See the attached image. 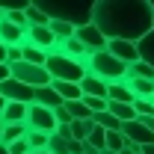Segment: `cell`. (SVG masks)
Returning a JSON list of instances; mask_svg holds the SVG:
<instances>
[{
    "mask_svg": "<svg viewBox=\"0 0 154 154\" xmlns=\"http://www.w3.org/2000/svg\"><path fill=\"white\" fill-rule=\"evenodd\" d=\"M27 107H30V104L6 101V110H3V116H0V122H3V125H24V119H27Z\"/></svg>",
    "mask_w": 154,
    "mask_h": 154,
    "instance_id": "cell-15",
    "label": "cell"
},
{
    "mask_svg": "<svg viewBox=\"0 0 154 154\" xmlns=\"http://www.w3.org/2000/svg\"><path fill=\"white\" fill-rule=\"evenodd\" d=\"M3 110H6V98L0 95V116H3Z\"/></svg>",
    "mask_w": 154,
    "mask_h": 154,
    "instance_id": "cell-39",
    "label": "cell"
},
{
    "mask_svg": "<svg viewBox=\"0 0 154 154\" xmlns=\"http://www.w3.org/2000/svg\"><path fill=\"white\" fill-rule=\"evenodd\" d=\"M33 104H38V107H48V110H57V107H62V101H59V95L51 89V83H48V86H38V89H33Z\"/></svg>",
    "mask_w": 154,
    "mask_h": 154,
    "instance_id": "cell-14",
    "label": "cell"
},
{
    "mask_svg": "<svg viewBox=\"0 0 154 154\" xmlns=\"http://www.w3.org/2000/svg\"><path fill=\"white\" fill-rule=\"evenodd\" d=\"M51 89L59 95L62 104H68V101H80V98H83V92H80L77 83H59V80H51Z\"/></svg>",
    "mask_w": 154,
    "mask_h": 154,
    "instance_id": "cell-16",
    "label": "cell"
},
{
    "mask_svg": "<svg viewBox=\"0 0 154 154\" xmlns=\"http://www.w3.org/2000/svg\"><path fill=\"white\" fill-rule=\"evenodd\" d=\"M24 128H27V131H38V134H54V131H57L54 110L38 107V104H30V107H27V119H24Z\"/></svg>",
    "mask_w": 154,
    "mask_h": 154,
    "instance_id": "cell-6",
    "label": "cell"
},
{
    "mask_svg": "<svg viewBox=\"0 0 154 154\" xmlns=\"http://www.w3.org/2000/svg\"><path fill=\"white\" fill-rule=\"evenodd\" d=\"M48 154H68V139L51 134V139H48Z\"/></svg>",
    "mask_w": 154,
    "mask_h": 154,
    "instance_id": "cell-30",
    "label": "cell"
},
{
    "mask_svg": "<svg viewBox=\"0 0 154 154\" xmlns=\"http://www.w3.org/2000/svg\"><path fill=\"white\" fill-rule=\"evenodd\" d=\"M0 95L6 101H15V104H33V89L18 83V80H12V77L0 83Z\"/></svg>",
    "mask_w": 154,
    "mask_h": 154,
    "instance_id": "cell-10",
    "label": "cell"
},
{
    "mask_svg": "<svg viewBox=\"0 0 154 154\" xmlns=\"http://www.w3.org/2000/svg\"><path fill=\"white\" fill-rule=\"evenodd\" d=\"M92 125L104 128V131H119V128H122V125H119V122H116V119L107 113V110H104V113H95V116H92Z\"/></svg>",
    "mask_w": 154,
    "mask_h": 154,
    "instance_id": "cell-28",
    "label": "cell"
},
{
    "mask_svg": "<svg viewBox=\"0 0 154 154\" xmlns=\"http://www.w3.org/2000/svg\"><path fill=\"white\" fill-rule=\"evenodd\" d=\"M151 9H154V0H151Z\"/></svg>",
    "mask_w": 154,
    "mask_h": 154,
    "instance_id": "cell-45",
    "label": "cell"
},
{
    "mask_svg": "<svg viewBox=\"0 0 154 154\" xmlns=\"http://www.w3.org/2000/svg\"><path fill=\"white\" fill-rule=\"evenodd\" d=\"M98 154H113V151H98Z\"/></svg>",
    "mask_w": 154,
    "mask_h": 154,
    "instance_id": "cell-43",
    "label": "cell"
},
{
    "mask_svg": "<svg viewBox=\"0 0 154 154\" xmlns=\"http://www.w3.org/2000/svg\"><path fill=\"white\" fill-rule=\"evenodd\" d=\"M0 154H9V151H6V145H0Z\"/></svg>",
    "mask_w": 154,
    "mask_h": 154,
    "instance_id": "cell-40",
    "label": "cell"
},
{
    "mask_svg": "<svg viewBox=\"0 0 154 154\" xmlns=\"http://www.w3.org/2000/svg\"><path fill=\"white\" fill-rule=\"evenodd\" d=\"M45 59H48L45 51L30 48V45H21V62H30V65H42V68H45Z\"/></svg>",
    "mask_w": 154,
    "mask_h": 154,
    "instance_id": "cell-22",
    "label": "cell"
},
{
    "mask_svg": "<svg viewBox=\"0 0 154 154\" xmlns=\"http://www.w3.org/2000/svg\"><path fill=\"white\" fill-rule=\"evenodd\" d=\"M0 18H3V3H0Z\"/></svg>",
    "mask_w": 154,
    "mask_h": 154,
    "instance_id": "cell-42",
    "label": "cell"
},
{
    "mask_svg": "<svg viewBox=\"0 0 154 154\" xmlns=\"http://www.w3.org/2000/svg\"><path fill=\"white\" fill-rule=\"evenodd\" d=\"M134 77H139V80H154V71L145 65V62H139V59H136L134 65H128V74H125V80H134Z\"/></svg>",
    "mask_w": 154,
    "mask_h": 154,
    "instance_id": "cell-25",
    "label": "cell"
},
{
    "mask_svg": "<svg viewBox=\"0 0 154 154\" xmlns=\"http://www.w3.org/2000/svg\"><path fill=\"white\" fill-rule=\"evenodd\" d=\"M0 45H6V48L24 45V30L15 27V24H9L6 18H0Z\"/></svg>",
    "mask_w": 154,
    "mask_h": 154,
    "instance_id": "cell-13",
    "label": "cell"
},
{
    "mask_svg": "<svg viewBox=\"0 0 154 154\" xmlns=\"http://www.w3.org/2000/svg\"><path fill=\"white\" fill-rule=\"evenodd\" d=\"M125 83L134 92V98H145V101L154 98V80H139V77H134V80H125Z\"/></svg>",
    "mask_w": 154,
    "mask_h": 154,
    "instance_id": "cell-20",
    "label": "cell"
},
{
    "mask_svg": "<svg viewBox=\"0 0 154 154\" xmlns=\"http://www.w3.org/2000/svg\"><path fill=\"white\" fill-rule=\"evenodd\" d=\"M68 131H71V139H74V142H86V136L92 131V119H89V122H71Z\"/></svg>",
    "mask_w": 154,
    "mask_h": 154,
    "instance_id": "cell-27",
    "label": "cell"
},
{
    "mask_svg": "<svg viewBox=\"0 0 154 154\" xmlns=\"http://www.w3.org/2000/svg\"><path fill=\"white\" fill-rule=\"evenodd\" d=\"M119 134L125 136V142H131V145H139V148H142V145H151V142H154V134L145 128V125H142V122H139V119H136V122H125V125L119 128Z\"/></svg>",
    "mask_w": 154,
    "mask_h": 154,
    "instance_id": "cell-7",
    "label": "cell"
},
{
    "mask_svg": "<svg viewBox=\"0 0 154 154\" xmlns=\"http://www.w3.org/2000/svg\"><path fill=\"white\" fill-rule=\"evenodd\" d=\"M92 24L107 42H139L154 30L151 0H98L92 3Z\"/></svg>",
    "mask_w": 154,
    "mask_h": 154,
    "instance_id": "cell-1",
    "label": "cell"
},
{
    "mask_svg": "<svg viewBox=\"0 0 154 154\" xmlns=\"http://www.w3.org/2000/svg\"><path fill=\"white\" fill-rule=\"evenodd\" d=\"M136 54H139V62H145V65L154 71V30L136 42Z\"/></svg>",
    "mask_w": 154,
    "mask_h": 154,
    "instance_id": "cell-17",
    "label": "cell"
},
{
    "mask_svg": "<svg viewBox=\"0 0 154 154\" xmlns=\"http://www.w3.org/2000/svg\"><path fill=\"white\" fill-rule=\"evenodd\" d=\"M80 101L86 104V110H89L92 116H95V113H104V110H107V101H104V98H80Z\"/></svg>",
    "mask_w": 154,
    "mask_h": 154,
    "instance_id": "cell-31",
    "label": "cell"
},
{
    "mask_svg": "<svg viewBox=\"0 0 154 154\" xmlns=\"http://www.w3.org/2000/svg\"><path fill=\"white\" fill-rule=\"evenodd\" d=\"M6 65H9V62H6ZM9 77L18 80V83H24V86H30V89H38V86H48V83H51L48 71H45L42 65H30V62H15V65H9Z\"/></svg>",
    "mask_w": 154,
    "mask_h": 154,
    "instance_id": "cell-5",
    "label": "cell"
},
{
    "mask_svg": "<svg viewBox=\"0 0 154 154\" xmlns=\"http://www.w3.org/2000/svg\"><path fill=\"white\" fill-rule=\"evenodd\" d=\"M6 151H9V154H30L27 136H24V139H18V142H12V145H6Z\"/></svg>",
    "mask_w": 154,
    "mask_h": 154,
    "instance_id": "cell-32",
    "label": "cell"
},
{
    "mask_svg": "<svg viewBox=\"0 0 154 154\" xmlns=\"http://www.w3.org/2000/svg\"><path fill=\"white\" fill-rule=\"evenodd\" d=\"M0 62H6V45H0Z\"/></svg>",
    "mask_w": 154,
    "mask_h": 154,
    "instance_id": "cell-38",
    "label": "cell"
},
{
    "mask_svg": "<svg viewBox=\"0 0 154 154\" xmlns=\"http://www.w3.org/2000/svg\"><path fill=\"white\" fill-rule=\"evenodd\" d=\"M86 74L101 77L104 83H119V80H125V74H128V65L119 62L116 57H110L107 51H95V54L86 57Z\"/></svg>",
    "mask_w": 154,
    "mask_h": 154,
    "instance_id": "cell-4",
    "label": "cell"
},
{
    "mask_svg": "<svg viewBox=\"0 0 154 154\" xmlns=\"http://www.w3.org/2000/svg\"><path fill=\"white\" fill-rule=\"evenodd\" d=\"M6 62H9V65L21 62V45H12V48H6Z\"/></svg>",
    "mask_w": 154,
    "mask_h": 154,
    "instance_id": "cell-33",
    "label": "cell"
},
{
    "mask_svg": "<svg viewBox=\"0 0 154 154\" xmlns=\"http://www.w3.org/2000/svg\"><path fill=\"white\" fill-rule=\"evenodd\" d=\"M48 139H51V134L27 131V145H30V151H48Z\"/></svg>",
    "mask_w": 154,
    "mask_h": 154,
    "instance_id": "cell-26",
    "label": "cell"
},
{
    "mask_svg": "<svg viewBox=\"0 0 154 154\" xmlns=\"http://www.w3.org/2000/svg\"><path fill=\"white\" fill-rule=\"evenodd\" d=\"M27 136V128L24 125H3V134H0V145H12Z\"/></svg>",
    "mask_w": 154,
    "mask_h": 154,
    "instance_id": "cell-21",
    "label": "cell"
},
{
    "mask_svg": "<svg viewBox=\"0 0 154 154\" xmlns=\"http://www.w3.org/2000/svg\"><path fill=\"white\" fill-rule=\"evenodd\" d=\"M36 6H38V12H45L48 21H62L74 30L92 24V3H51V0H42Z\"/></svg>",
    "mask_w": 154,
    "mask_h": 154,
    "instance_id": "cell-2",
    "label": "cell"
},
{
    "mask_svg": "<svg viewBox=\"0 0 154 154\" xmlns=\"http://www.w3.org/2000/svg\"><path fill=\"white\" fill-rule=\"evenodd\" d=\"M74 38L89 51V54H95V51H104L107 48V38L98 33V27L95 24H86V27H77L74 30Z\"/></svg>",
    "mask_w": 154,
    "mask_h": 154,
    "instance_id": "cell-9",
    "label": "cell"
},
{
    "mask_svg": "<svg viewBox=\"0 0 154 154\" xmlns=\"http://www.w3.org/2000/svg\"><path fill=\"white\" fill-rule=\"evenodd\" d=\"M24 45H30V48H38V51L51 54V51L57 48V38L51 36L48 27H27V33H24Z\"/></svg>",
    "mask_w": 154,
    "mask_h": 154,
    "instance_id": "cell-8",
    "label": "cell"
},
{
    "mask_svg": "<svg viewBox=\"0 0 154 154\" xmlns=\"http://www.w3.org/2000/svg\"><path fill=\"white\" fill-rule=\"evenodd\" d=\"M30 154H48V151H30Z\"/></svg>",
    "mask_w": 154,
    "mask_h": 154,
    "instance_id": "cell-41",
    "label": "cell"
},
{
    "mask_svg": "<svg viewBox=\"0 0 154 154\" xmlns=\"http://www.w3.org/2000/svg\"><path fill=\"white\" fill-rule=\"evenodd\" d=\"M104 139H107V131L98 128V125H92V131H89V136H86V145H89L92 151H104V148H107Z\"/></svg>",
    "mask_w": 154,
    "mask_h": 154,
    "instance_id": "cell-24",
    "label": "cell"
},
{
    "mask_svg": "<svg viewBox=\"0 0 154 154\" xmlns=\"http://www.w3.org/2000/svg\"><path fill=\"white\" fill-rule=\"evenodd\" d=\"M139 154H154V142H151V145H142V148H139Z\"/></svg>",
    "mask_w": 154,
    "mask_h": 154,
    "instance_id": "cell-37",
    "label": "cell"
},
{
    "mask_svg": "<svg viewBox=\"0 0 154 154\" xmlns=\"http://www.w3.org/2000/svg\"><path fill=\"white\" fill-rule=\"evenodd\" d=\"M107 101H116V104H134V92L128 89L125 80H119V83H110V86H107Z\"/></svg>",
    "mask_w": 154,
    "mask_h": 154,
    "instance_id": "cell-18",
    "label": "cell"
},
{
    "mask_svg": "<svg viewBox=\"0 0 154 154\" xmlns=\"http://www.w3.org/2000/svg\"><path fill=\"white\" fill-rule=\"evenodd\" d=\"M45 71H48L51 80H59V83H80L86 77V62L54 51V54H48V59H45Z\"/></svg>",
    "mask_w": 154,
    "mask_h": 154,
    "instance_id": "cell-3",
    "label": "cell"
},
{
    "mask_svg": "<svg viewBox=\"0 0 154 154\" xmlns=\"http://www.w3.org/2000/svg\"><path fill=\"white\" fill-rule=\"evenodd\" d=\"M139 122H142V125H145V128L154 134V116H148V119H139Z\"/></svg>",
    "mask_w": 154,
    "mask_h": 154,
    "instance_id": "cell-36",
    "label": "cell"
},
{
    "mask_svg": "<svg viewBox=\"0 0 154 154\" xmlns=\"http://www.w3.org/2000/svg\"><path fill=\"white\" fill-rule=\"evenodd\" d=\"M104 151H113V154H119L122 148H125V136L119 134V131H107V139H104Z\"/></svg>",
    "mask_w": 154,
    "mask_h": 154,
    "instance_id": "cell-29",
    "label": "cell"
},
{
    "mask_svg": "<svg viewBox=\"0 0 154 154\" xmlns=\"http://www.w3.org/2000/svg\"><path fill=\"white\" fill-rule=\"evenodd\" d=\"M3 80H9V65H6V62H0V83H3Z\"/></svg>",
    "mask_w": 154,
    "mask_h": 154,
    "instance_id": "cell-35",
    "label": "cell"
},
{
    "mask_svg": "<svg viewBox=\"0 0 154 154\" xmlns=\"http://www.w3.org/2000/svg\"><path fill=\"white\" fill-rule=\"evenodd\" d=\"M0 134H3V122H0Z\"/></svg>",
    "mask_w": 154,
    "mask_h": 154,
    "instance_id": "cell-44",
    "label": "cell"
},
{
    "mask_svg": "<svg viewBox=\"0 0 154 154\" xmlns=\"http://www.w3.org/2000/svg\"><path fill=\"white\" fill-rule=\"evenodd\" d=\"M57 136H62V139H71V131H68V125H57V131H54Z\"/></svg>",
    "mask_w": 154,
    "mask_h": 154,
    "instance_id": "cell-34",
    "label": "cell"
},
{
    "mask_svg": "<svg viewBox=\"0 0 154 154\" xmlns=\"http://www.w3.org/2000/svg\"><path fill=\"white\" fill-rule=\"evenodd\" d=\"M77 86H80L83 98H104V101H107V86H110V83H104L101 77L86 74L83 80H80V83H77Z\"/></svg>",
    "mask_w": 154,
    "mask_h": 154,
    "instance_id": "cell-12",
    "label": "cell"
},
{
    "mask_svg": "<svg viewBox=\"0 0 154 154\" xmlns=\"http://www.w3.org/2000/svg\"><path fill=\"white\" fill-rule=\"evenodd\" d=\"M107 113L113 116L119 125H125V122H136L134 104H116V101H107Z\"/></svg>",
    "mask_w": 154,
    "mask_h": 154,
    "instance_id": "cell-19",
    "label": "cell"
},
{
    "mask_svg": "<svg viewBox=\"0 0 154 154\" xmlns=\"http://www.w3.org/2000/svg\"><path fill=\"white\" fill-rule=\"evenodd\" d=\"M110 57H116L119 62H125V65H134L139 54H136V45L134 42H107V48H104Z\"/></svg>",
    "mask_w": 154,
    "mask_h": 154,
    "instance_id": "cell-11",
    "label": "cell"
},
{
    "mask_svg": "<svg viewBox=\"0 0 154 154\" xmlns=\"http://www.w3.org/2000/svg\"><path fill=\"white\" fill-rule=\"evenodd\" d=\"M65 110H68V116H71V122H89V119H92V113L86 110L83 101H68Z\"/></svg>",
    "mask_w": 154,
    "mask_h": 154,
    "instance_id": "cell-23",
    "label": "cell"
}]
</instances>
